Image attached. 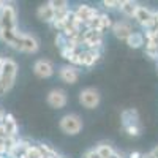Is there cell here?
Returning <instances> with one entry per match:
<instances>
[{
	"instance_id": "obj_29",
	"label": "cell",
	"mask_w": 158,
	"mask_h": 158,
	"mask_svg": "<svg viewBox=\"0 0 158 158\" xmlns=\"http://www.w3.org/2000/svg\"><path fill=\"white\" fill-rule=\"evenodd\" d=\"M109 158H125V156H123L122 153H118V152H114V153H112Z\"/></svg>"
},
{
	"instance_id": "obj_23",
	"label": "cell",
	"mask_w": 158,
	"mask_h": 158,
	"mask_svg": "<svg viewBox=\"0 0 158 158\" xmlns=\"http://www.w3.org/2000/svg\"><path fill=\"white\" fill-rule=\"evenodd\" d=\"M123 130H125V133H127L130 138H138V136L141 135V127H139V123L127 125V127H123Z\"/></svg>"
},
{
	"instance_id": "obj_9",
	"label": "cell",
	"mask_w": 158,
	"mask_h": 158,
	"mask_svg": "<svg viewBox=\"0 0 158 158\" xmlns=\"http://www.w3.org/2000/svg\"><path fill=\"white\" fill-rule=\"evenodd\" d=\"M54 71H56L54 70V63H52L51 60H48V59H40L33 65V73L38 77H41V79L51 77L52 74H54Z\"/></svg>"
},
{
	"instance_id": "obj_19",
	"label": "cell",
	"mask_w": 158,
	"mask_h": 158,
	"mask_svg": "<svg viewBox=\"0 0 158 158\" xmlns=\"http://www.w3.org/2000/svg\"><path fill=\"white\" fill-rule=\"evenodd\" d=\"M120 118H122V125H123V127L133 125V123H138L139 114H138V111H136L135 108H128V109H125V111L122 112Z\"/></svg>"
},
{
	"instance_id": "obj_5",
	"label": "cell",
	"mask_w": 158,
	"mask_h": 158,
	"mask_svg": "<svg viewBox=\"0 0 158 158\" xmlns=\"http://www.w3.org/2000/svg\"><path fill=\"white\" fill-rule=\"evenodd\" d=\"M100 100H101L100 92L94 87H87V89L81 90V94H79V103L85 109H95L100 104Z\"/></svg>"
},
{
	"instance_id": "obj_33",
	"label": "cell",
	"mask_w": 158,
	"mask_h": 158,
	"mask_svg": "<svg viewBox=\"0 0 158 158\" xmlns=\"http://www.w3.org/2000/svg\"><path fill=\"white\" fill-rule=\"evenodd\" d=\"M5 3H6V2H0V10H2V8L5 6Z\"/></svg>"
},
{
	"instance_id": "obj_11",
	"label": "cell",
	"mask_w": 158,
	"mask_h": 158,
	"mask_svg": "<svg viewBox=\"0 0 158 158\" xmlns=\"http://www.w3.org/2000/svg\"><path fill=\"white\" fill-rule=\"evenodd\" d=\"M112 32L114 35L118 38V40H122V41H127V38L133 33V27H131V24L127 22V21H117L112 24Z\"/></svg>"
},
{
	"instance_id": "obj_2",
	"label": "cell",
	"mask_w": 158,
	"mask_h": 158,
	"mask_svg": "<svg viewBox=\"0 0 158 158\" xmlns=\"http://www.w3.org/2000/svg\"><path fill=\"white\" fill-rule=\"evenodd\" d=\"M0 30H18V11L11 3H5L0 10Z\"/></svg>"
},
{
	"instance_id": "obj_16",
	"label": "cell",
	"mask_w": 158,
	"mask_h": 158,
	"mask_svg": "<svg viewBox=\"0 0 158 158\" xmlns=\"http://www.w3.org/2000/svg\"><path fill=\"white\" fill-rule=\"evenodd\" d=\"M112 21L108 15H98L97 19L92 22L89 27L92 29H95V30H100V32H104V30H108V29H112Z\"/></svg>"
},
{
	"instance_id": "obj_15",
	"label": "cell",
	"mask_w": 158,
	"mask_h": 158,
	"mask_svg": "<svg viewBox=\"0 0 158 158\" xmlns=\"http://www.w3.org/2000/svg\"><path fill=\"white\" fill-rule=\"evenodd\" d=\"M32 144L27 141V139H18L15 149L10 152V158H27V150Z\"/></svg>"
},
{
	"instance_id": "obj_20",
	"label": "cell",
	"mask_w": 158,
	"mask_h": 158,
	"mask_svg": "<svg viewBox=\"0 0 158 158\" xmlns=\"http://www.w3.org/2000/svg\"><path fill=\"white\" fill-rule=\"evenodd\" d=\"M138 6H139V5H138L136 2H133V0H122L118 10L122 11L123 16H127V18H135V13H136Z\"/></svg>"
},
{
	"instance_id": "obj_6",
	"label": "cell",
	"mask_w": 158,
	"mask_h": 158,
	"mask_svg": "<svg viewBox=\"0 0 158 158\" xmlns=\"http://www.w3.org/2000/svg\"><path fill=\"white\" fill-rule=\"evenodd\" d=\"M82 43L87 46V49H98L103 44V32L95 30L92 27H85L82 30Z\"/></svg>"
},
{
	"instance_id": "obj_31",
	"label": "cell",
	"mask_w": 158,
	"mask_h": 158,
	"mask_svg": "<svg viewBox=\"0 0 158 158\" xmlns=\"http://www.w3.org/2000/svg\"><path fill=\"white\" fill-rule=\"evenodd\" d=\"M152 153H153V156H155V158H158V146L152 150Z\"/></svg>"
},
{
	"instance_id": "obj_21",
	"label": "cell",
	"mask_w": 158,
	"mask_h": 158,
	"mask_svg": "<svg viewBox=\"0 0 158 158\" xmlns=\"http://www.w3.org/2000/svg\"><path fill=\"white\" fill-rule=\"evenodd\" d=\"M95 149H97V152H98V155H100L101 158H109V156L115 152V150L112 149V146H111V144H108V142H101V144H98Z\"/></svg>"
},
{
	"instance_id": "obj_25",
	"label": "cell",
	"mask_w": 158,
	"mask_h": 158,
	"mask_svg": "<svg viewBox=\"0 0 158 158\" xmlns=\"http://www.w3.org/2000/svg\"><path fill=\"white\" fill-rule=\"evenodd\" d=\"M120 2H122V0H104L103 6L106 8V10H114V8L120 6Z\"/></svg>"
},
{
	"instance_id": "obj_14",
	"label": "cell",
	"mask_w": 158,
	"mask_h": 158,
	"mask_svg": "<svg viewBox=\"0 0 158 158\" xmlns=\"http://www.w3.org/2000/svg\"><path fill=\"white\" fill-rule=\"evenodd\" d=\"M36 16H38V19H41L43 22L52 24V22H54V19H56V11H54V8H52L49 5V2H48V3H44L41 6H38Z\"/></svg>"
},
{
	"instance_id": "obj_22",
	"label": "cell",
	"mask_w": 158,
	"mask_h": 158,
	"mask_svg": "<svg viewBox=\"0 0 158 158\" xmlns=\"http://www.w3.org/2000/svg\"><path fill=\"white\" fill-rule=\"evenodd\" d=\"M49 5L54 8L56 13H60V11H65V10H70L68 8V2L67 0H51Z\"/></svg>"
},
{
	"instance_id": "obj_7",
	"label": "cell",
	"mask_w": 158,
	"mask_h": 158,
	"mask_svg": "<svg viewBox=\"0 0 158 158\" xmlns=\"http://www.w3.org/2000/svg\"><path fill=\"white\" fill-rule=\"evenodd\" d=\"M74 15H76V18L79 19V22H81L82 25L89 27V25L97 19V16L100 15V13H98L97 8L90 6V5H79L74 10Z\"/></svg>"
},
{
	"instance_id": "obj_12",
	"label": "cell",
	"mask_w": 158,
	"mask_h": 158,
	"mask_svg": "<svg viewBox=\"0 0 158 158\" xmlns=\"http://www.w3.org/2000/svg\"><path fill=\"white\" fill-rule=\"evenodd\" d=\"M59 76L63 82L67 84H76L79 79V70L73 65H63V67L59 70Z\"/></svg>"
},
{
	"instance_id": "obj_4",
	"label": "cell",
	"mask_w": 158,
	"mask_h": 158,
	"mask_svg": "<svg viewBox=\"0 0 158 158\" xmlns=\"http://www.w3.org/2000/svg\"><path fill=\"white\" fill-rule=\"evenodd\" d=\"M59 127H60V130L63 131L65 135L74 136V135H77L79 131L82 130V118L79 117L77 114H65L60 118Z\"/></svg>"
},
{
	"instance_id": "obj_30",
	"label": "cell",
	"mask_w": 158,
	"mask_h": 158,
	"mask_svg": "<svg viewBox=\"0 0 158 158\" xmlns=\"http://www.w3.org/2000/svg\"><path fill=\"white\" fill-rule=\"evenodd\" d=\"M142 158H155V156H153L152 152H149V153H146V155H142Z\"/></svg>"
},
{
	"instance_id": "obj_34",
	"label": "cell",
	"mask_w": 158,
	"mask_h": 158,
	"mask_svg": "<svg viewBox=\"0 0 158 158\" xmlns=\"http://www.w3.org/2000/svg\"><path fill=\"white\" fill-rule=\"evenodd\" d=\"M59 158H62V156H59Z\"/></svg>"
},
{
	"instance_id": "obj_1",
	"label": "cell",
	"mask_w": 158,
	"mask_h": 158,
	"mask_svg": "<svg viewBox=\"0 0 158 158\" xmlns=\"http://www.w3.org/2000/svg\"><path fill=\"white\" fill-rule=\"evenodd\" d=\"M18 76V63L13 59H5L2 68H0V97L8 94L15 85Z\"/></svg>"
},
{
	"instance_id": "obj_10",
	"label": "cell",
	"mask_w": 158,
	"mask_h": 158,
	"mask_svg": "<svg viewBox=\"0 0 158 158\" xmlns=\"http://www.w3.org/2000/svg\"><path fill=\"white\" fill-rule=\"evenodd\" d=\"M152 18H153V11L150 8H147V6L139 5L138 10H136V13H135V18L133 19L141 25V27L147 29L149 25H150V22H152Z\"/></svg>"
},
{
	"instance_id": "obj_24",
	"label": "cell",
	"mask_w": 158,
	"mask_h": 158,
	"mask_svg": "<svg viewBox=\"0 0 158 158\" xmlns=\"http://www.w3.org/2000/svg\"><path fill=\"white\" fill-rule=\"evenodd\" d=\"M146 56L150 57L152 60H158V48H153V46L146 44Z\"/></svg>"
},
{
	"instance_id": "obj_13",
	"label": "cell",
	"mask_w": 158,
	"mask_h": 158,
	"mask_svg": "<svg viewBox=\"0 0 158 158\" xmlns=\"http://www.w3.org/2000/svg\"><path fill=\"white\" fill-rule=\"evenodd\" d=\"M2 127L5 130V133L6 136L10 138H16L18 136V131H19V125L16 122V118L13 114H5V118H3V122H2Z\"/></svg>"
},
{
	"instance_id": "obj_18",
	"label": "cell",
	"mask_w": 158,
	"mask_h": 158,
	"mask_svg": "<svg viewBox=\"0 0 158 158\" xmlns=\"http://www.w3.org/2000/svg\"><path fill=\"white\" fill-rule=\"evenodd\" d=\"M125 43L131 49H139V48H142L144 44H146V36H144V33H141V32H133L127 38Z\"/></svg>"
},
{
	"instance_id": "obj_28",
	"label": "cell",
	"mask_w": 158,
	"mask_h": 158,
	"mask_svg": "<svg viewBox=\"0 0 158 158\" xmlns=\"http://www.w3.org/2000/svg\"><path fill=\"white\" fill-rule=\"evenodd\" d=\"M128 158H142V153L141 152H131L128 155Z\"/></svg>"
},
{
	"instance_id": "obj_27",
	"label": "cell",
	"mask_w": 158,
	"mask_h": 158,
	"mask_svg": "<svg viewBox=\"0 0 158 158\" xmlns=\"http://www.w3.org/2000/svg\"><path fill=\"white\" fill-rule=\"evenodd\" d=\"M84 158H101V156L98 155V152H97V149H90L89 152H85V155H84Z\"/></svg>"
},
{
	"instance_id": "obj_17",
	"label": "cell",
	"mask_w": 158,
	"mask_h": 158,
	"mask_svg": "<svg viewBox=\"0 0 158 158\" xmlns=\"http://www.w3.org/2000/svg\"><path fill=\"white\" fill-rule=\"evenodd\" d=\"M101 54L98 49H85L82 52V65L84 67H94V65L100 60Z\"/></svg>"
},
{
	"instance_id": "obj_26",
	"label": "cell",
	"mask_w": 158,
	"mask_h": 158,
	"mask_svg": "<svg viewBox=\"0 0 158 158\" xmlns=\"http://www.w3.org/2000/svg\"><path fill=\"white\" fill-rule=\"evenodd\" d=\"M68 43V40H67V36H65L63 33H57V36H56V44L62 49L65 44H67Z\"/></svg>"
},
{
	"instance_id": "obj_3",
	"label": "cell",
	"mask_w": 158,
	"mask_h": 158,
	"mask_svg": "<svg viewBox=\"0 0 158 158\" xmlns=\"http://www.w3.org/2000/svg\"><path fill=\"white\" fill-rule=\"evenodd\" d=\"M13 49L25 52V54H35L40 49V41L33 36V35H27V33H19V36L16 38L15 44L11 46Z\"/></svg>"
},
{
	"instance_id": "obj_8",
	"label": "cell",
	"mask_w": 158,
	"mask_h": 158,
	"mask_svg": "<svg viewBox=\"0 0 158 158\" xmlns=\"http://www.w3.org/2000/svg\"><path fill=\"white\" fill-rule=\"evenodd\" d=\"M48 104L51 108H54V109H62L67 106V103H68V95H67V92L62 90V89H52L49 94H48Z\"/></svg>"
},
{
	"instance_id": "obj_32",
	"label": "cell",
	"mask_w": 158,
	"mask_h": 158,
	"mask_svg": "<svg viewBox=\"0 0 158 158\" xmlns=\"http://www.w3.org/2000/svg\"><path fill=\"white\" fill-rule=\"evenodd\" d=\"M3 62H5V57H2V56H0V68H2V65H3Z\"/></svg>"
}]
</instances>
